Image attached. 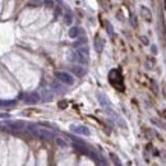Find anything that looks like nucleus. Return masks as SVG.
Returning a JSON list of instances; mask_svg holds the SVG:
<instances>
[{
  "label": "nucleus",
  "mask_w": 166,
  "mask_h": 166,
  "mask_svg": "<svg viewBox=\"0 0 166 166\" xmlns=\"http://www.w3.org/2000/svg\"><path fill=\"white\" fill-rule=\"evenodd\" d=\"M104 46H105V42H104V40H102L100 36H96V38H95V49H96V51L98 52H101L102 50H104Z\"/></svg>",
  "instance_id": "nucleus-7"
},
{
  "label": "nucleus",
  "mask_w": 166,
  "mask_h": 166,
  "mask_svg": "<svg viewBox=\"0 0 166 166\" xmlns=\"http://www.w3.org/2000/svg\"><path fill=\"white\" fill-rule=\"evenodd\" d=\"M59 106L61 107V109H64V107L68 106V102H66V101H60L59 102Z\"/></svg>",
  "instance_id": "nucleus-16"
},
{
  "label": "nucleus",
  "mask_w": 166,
  "mask_h": 166,
  "mask_svg": "<svg viewBox=\"0 0 166 166\" xmlns=\"http://www.w3.org/2000/svg\"><path fill=\"white\" fill-rule=\"evenodd\" d=\"M78 32H79L78 27H72V28L69 30V37H72V38L78 37Z\"/></svg>",
  "instance_id": "nucleus-10"
},
{
  "label": "nucleus",
  "mask_w": 166,
  "mask_h": 166,
  "mask_svg": "<svg viewBox=\"0 0 166 166\" xmlns=\"http://www.w3.org/2000/svg\"><path fill=\"white\" fill-rule=\"evenodd\" d=\"M56 75V78L60 80V82L63 83H65V84H74V78H73V75L69 74V73H66V72H56L55 73Z\"/></svg>",
  "instance_id": "nucleus-3"
},
{
  "label": "nucleus",
  "mask_w": 166,
  "mask_h": 166,
  "mask_svg": "<svg viewBox=\"0 0 166 166\" xmlns=\"http://www.w3.org/2000/svg\"><path fill=\"white\" fill-rule=\"evenodd\" d=\"M65 22H66L68 24H70V23H72V14H70V13H69V15L66 14V17H65Z\"/></svg>",
  "instance_id": "nucleus-15"
},
{
  "label": "nucleus",
  "mask_w": 166,
  "mask_h": 166,
  "mask_svg": "<svg viewBox=\"0 0 166 166\" xmlns=\"http://www.w3.org/2000/svg\"><path fill=\"white\" fill-rule=\"evenodd\" d=\"M110 156H111V159L114 160V164L115 165H120V164H122V162H120V160L118 159V156H116L115 153H110Z\"/></svg>",
  "instance_id": "nucleus-12"
},
{
  "label": "nucleus",
  "mask_w": 166,
  "mask_h": 166,
  "mask_svg": "<svg viewBox=\"0 0 166 166\" xmlns=\"http://www.w3.org/2000/svg\"><path fill=\"white\" fill-rule=\"evenodd\" d=\"M106 31H107V33H110V36H113V35H114L113 26H111L110 23H106Z\"/></svg>",
  "instance_id": "nucleus-13"
},
{
  "label": "nucleus",
  "mask_w": 166,
  "mask_h": 166,
  "mask_svg": "<svg viewBox=\"0 0 166 166\" xmlns=\"http://www.w3.org/2000/svg\"><path fill=\"white\" fill-rule=\"evenodd\" d=\"M45 5H46L49 9H52L54 8V1L52 0H45Z\"/></svg>",
  "instance_id": "nucleus-14"
},
{
  "label": "nucleus",
  "mask_w": 166,
  "mask_h": 166,
  "mask_svg": "<svg viewBox=\"0 0 166 166\" xmlns=\"http://www.w3.org/2000/svg\"><path fill=\"white\" fill-rule=\"evenodd\" d=\"M15 104V101H0V105L3 106H13Z\"/></svg>",
  "instance_id": "nucleus-11"
},
{
  "label": "nucleus",
  "mask_w": 166,
  "mask_h": 166,
  "mask_svg": "<svg viewBox=\"0 0 166 166\" xmlns=\"http://www.w3.org/2000/svg\"><path fill=\"white\" fill-rule=\"evenodd\" d=\"M56 143H58V145H60V146H63V147H65V146H66L65 143L60 139V138H56Z\"/></svg>",
  "instance_id": "nucleus-17"
},
{
  "label": "nucleus",
  "mask_w": 166,
  "mask_h": 166,
  "mask_svg": "<svg viewBox=\"0 0 166 166\" xmlns=\"http://www.w3.org/2000/svg\"><path fill=\"white\" fill-rule=\"evenodd\" d=\"M70 131L75 134H80V136H89V134H91V132H89V129L87 127L80 125V124H72Z\"/></svg>",
  "instance_id": "nucleus-4"
},
{
  "label": "nucleus",
  "mask_w": 166,
  "mask_h": 166,
  "mask_svg": "<svg viewBox=\"0 0 166 166\" xmlns=\"http://www.w3.org/2000/svg\"><path fill=\"white\" fill-rule=\"evenodd\" d=\"M1 128H3V127H1V125H0V129H1Z\"/></svg>",
  "instance_id": "nucleus-19"
},
{
  "label": "nucleus",
  "mask_w": 166,
  "mask_h": 166,
  "mask_svg": "<svg viewBox=\"0 0 166 166\" xmlns=\"http://www.w3.org/2000/svg\"><path fill=\"white\" fill-rule=\"evenodd\" d=\"M72 56H74V58H70V60H75L78 63H82V64H87L88 58H89V51L87 47L78 46L77 50L72 54Z\"/></svg>",
  "instance_id": "nucleus-2"
},
{
  "label": "nucleus",
  "mask_w": 166,
  "mask_h": 166,
  "mask_svg": "<svg viewBox=\"0 0 166 166\" xmlns=\"http://www.w3.org/2000/svg\"><path fill=\"white\" fill-rule=\"evenodd\" d=\"M141 15L145 18V19L147 21H151V18H152V13L150 12V9L148 8H146V7H141Z\"/></svg>",
  "instance_id": "nucleus-8"
},
{
  "label": "nucleus",
  "mask_w": 166,
  "mask_h": 166,
  "mask_svg": "<svg viewBox=\"0 0 166 166\" xmlns=\"http://www.w3.org/2000/svg\"><path fill=\"white\" fill-rule=\"evenodd\" d=\"M27 128L35 137L41 138V139H52V138H55V133L47 128H42L36 124H30Z\"/></svg>",
  "instance_id": "nucleus-1"
},
{
  "label": "nucleus",
  "mask_w": 166,
  "mask_h": 166,
  "mask_svg": "<svg viewBox=\"0 0 166 166\" xmlns=\"http://www.w3.org/2000/svg\"><path fill=\"white\" fill-rule=\"evenodd\" d=\"M0 118H10V115H9V114H3V113H0Z\"/></svg>",
  "instance_id": "nucleus-18"
},
{
  "label": "nucleus",
  "mask_w": 166,
  "mask_h": 166,
  "mask_svg": "<svg viewBox=\"0 0 166 166\" xmlns=\"http://www.w3.org/2000/svg\"><path fill=\"white\" fill-rule=\"evenodd\" d=\"M72 72H73L75 75H78V77H83V75L86 74V69L82 68V66H73Z\"/></svg>",
  "instance_id": "nucleus-9"
},
{
  "label": "nucleus",
  "mask_w": 166,
  "mask_h": 166,
  "mask_svg": "<svg viewBox=\"0 0 166 166\" xmlns=\"http://www.w3.org/2000/svg\"><path fill=\"white\" fill-rule=\"evenodd\" d=\"M7 127H9L10 129H14V131H22V129H24L27 127V124L23 122V120H9V122L5 123Z\"/></svg>",
  "instance_id": "nucleus-5"
},
{
  "label": "nucleus",
  "mask_w": 166,
  "mask_h": 166,
  "mask_svg": "<svg viewBox=\"0 0 166 166\" xmlns=\"http://www.w3.org/2000/svg\"><path fill=\"white\" fill-rule=\"evenodd\" d=\"M38 101H40V95H38V93H36V92L28 93V95L26 96V98H24V102H26V104H28V105L36 104V102H38Z\"/></svg>",
  "instance_id": "nucleus-6"
}]
</instances>
